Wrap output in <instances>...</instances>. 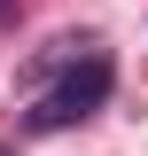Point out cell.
<instances>
[{
	"label": "cell",
	"mask_w": 148,
	"mask_h": 156,
	"mask_svg": "<svg viewBox=\"0 0 148 156\" xmlns=\"http://www.w3.org/2000/svg\"><path fill=\"white\" fill-rule=\"evenodd\" d=\"M109 86H117V62L109 55H78L70 70L47 86V94L23 109V133H70V125H86V117H101V101H109Z\"/></svg>",
	"instance_id": "1"
},
{
	"label": "cell",
	"mask_w": 148,
	"mask_h": 156,
	"mask_svg": "<svg viewBox=\"0 0 148 156\" xmlns=\"http://www.w3.org/2000/svg\"><path fill=\"white\" fill-rule=\"evenodd\" d=\"M0 16H16V0H0Z\"/></svg>",
	"instance_id": "2"
}]
</instances>
